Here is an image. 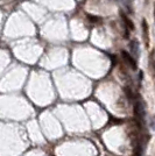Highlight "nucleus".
<instances>
[{
  "label": "nucleus",
  "instance_id": "1",
  "mask_svg": "<svg viewBox=\"0 0 155 156\" xmlns=\"http://www.w3.org/2000/svg\"><path fill=\"white\" fill-rule=\"evenodd\" d=\"M121 56H123L124 60L131 65V68H132L133 70H136V62H135L134 57H133L131 54H128L126 50H121Z\"/></svg>",
  "mask_w": 155,
  "mask_h": 156
},
{
  "label": "nucleus",
  "instance_id": "2",
  "mask_svg": "<svg viewBox=\"0 0 155 156\" xmlns=\"http://www.w3.org/2000/svg\"><path fill=\"white\" fill-rule=\"evenodd\" d=\"M141 26H142V34H143V38H145V43H146L147 47H149V43H150V40H149V28H148L147 21L145 19L141 21Z\"/></svg>",
  "mask_w": 155,
  "mask_h": 156
},
{
  "label": "nucleus",
  "instance_id": "3",
  "mask_svg": "<svg viewBox=\"0 0 155 156\" xmlns=\"http://www.w3.org/2000/svg\"><path fill=\"white\" fill-rule=\"evenodd\" d=\"M134 111H135L136 118H139L140 122H142L143 117H145V110H143V106L141 105V103H139V101L135 103V105H134Z\"/></svg>",
  "mask_w": 155,
  "mask_h": 156
},
{
  "label": "nucleus",
  "instance_id": "4",
  "mask_svg": "<svg viewBox=\"0 0 155 156\" xmlns=\"http://www.w3.org/2000/svg\"><path fill=\"white\" fill-rule=\"evenodd\" d=\"M121 18H123V21H124V23H125V28H128L130 30H133L134 29V25H133V22L126 16L123 12H121Z\"/></svg>",
  "mask_w": 155,
  "mask_h": 156
},
{
  "label": "nucleus",
  "instance_id": "5",
  "mask_svg": "<svg viewBox=\"0 0 155 156\" xmlns=\"http://www.w3.org/2000/svg\"><path fill=\"white\" fill-rule=\"evenodd\" d=\"M130 47H131V49H132V52H133V57H135L138 54H139V43H138V41H135V40H133L132 42H131V45H130Z\"/></svg>",
  "mask_w": 155,
  "mask_h": 156
},
{
  "label": "nucleus",
  "instance_id": "6",
  "mask_svg": "<svg viewBox=\"0 0 155 156\" xmlns=\"http://www.w3.org/2000/svg\"><path fill=\"white\" fill-rule=\"evenodd\" d=\"M88 18H89V21H91V22H97V21H99V18H98V16L88 15Z\"/></svg>",
  "mask_w": 155,
  "mask_h": 156
},
{
  "label": "nucleus",
  "instance_id": "7",
  "mask_svg": "<svg viewBox=\"0 0 155 156\" xmlns=\"http://www.w3.org/2000/svg\"><path fill=\"white\" fill-rule=\"evenodd\" d=\"M154 19H155V5H154Z\"/></svg>",
  "mask_w": 155,
  "mask_h": 156
}]
</instances>
